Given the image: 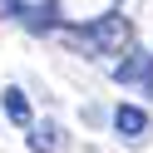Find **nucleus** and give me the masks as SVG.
Here are the masks:
<instances>
[{
	"label": "nucleus",
	"instance_id": "f257e3e1",
	"mask_svg": "<svg viewBox=\"0 0 153 153\" xmlns=\"http://www.w3.org/2000/svg\"><path fill=\"white\" fill-rule=\"evenodd\" d=\"M84 40H89L94 50H104V54H119L123 45H128V20H123L119 10H109V15H99L94 25H84Z\"/></svg>",
	"mask_w": 153,
	"mask_h": 153
},
{
	"label": "nucleus",
	"instance_id": "f03ea898",
	"mask_svg": "<svg viewBox=\"0 0 153 153\" xmlns=\"http://www.w3.org/2000/svg\"><path fill=\"white\" fill-rule=\"evenodd\" d=\"M114 128H119L123 138H143V133H148V114H143L138 104H119V109H114Z\"/></svg>",
	"mask_w": 153,
	"mask_h": 153
},
{
	"label": "nucleus",
	"instance_id": "7ed1b4c3",
	"mask_svg": "<svg viewBox=\"0 0 153 153\" xmlns=\"http://www.w3.org/2000/svg\"><path fill=\"white\" fill-rule=\"evenodd\" d=\"M148 69H153V54H133V59L114 64V79H119V84H133V79H143Z\"/></svg>",
	"mask_w": 153,
	"mask_h": 153
},
{
	"label": "nucleus",
	"instance_id": "20e7f679",
	"mask_svg": "<svg viewBox=\"0 0 153 153\" xmlns=\"http://www.w3.org/2000/svg\"><path fill=\"white\" fill-rule=\"evenodd\" d=\"M5 114H10V123H30V104L20 89H5Z\"/></svg>",
	"mask_w": 153,
	"mask_h": 153
},
{
	"label": "nucleus",
	"instance_id": "39448f33",
	"mask_svg": "<svg viewBox=\"0 0 153 153\" xmlns=\"http://www.w3.org/2000/svg\"><path fill=\"white\" fill-rule=\"evenodd\" d=\"M30 148H40V153H54V148H59V128H54V123H40V128L30 133Z\"/></svg>",
	"mask_w": 153,
	"mask_h": 153
}]
</instances>
